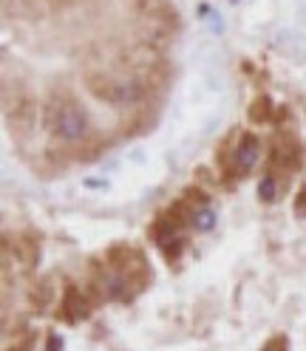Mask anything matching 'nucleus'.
Here are the masks:
<instances>
[{"mask_svg": "<svg viewBox=\"0 0 306 351\" xmlns=\"http://www.w3.org/2000/svg\"><path fill=\"white\" fill-rule=\"evenodd\" d=\"M258 195H261V202H275V195H278V184L272 176H264L258 184Z\"/></svg>", "mask_w": 306, "mask_h": 351, "instance_id": "obj_4", "label": "nucleus"}, {"mask_svg": "<svg viewBox=\"0 0 306 351\" xmlns=\"http://www.w3.org/2000/svg\"><path fill=\"white\" fill-rule=\"evenodd\" d=\"M190 224H193L196 230H199V232H207V230H213V227H215V213H213L210 207H199V210H193Z\"/></svg>", "mask_w": 306, "mask_h": 351, "instance_id": "obj_3", "label": "nucleus"}, {"mask_svg": "<svg viewBox=\"0 0 306 351\" xmlns=\"http://www.w3.org/2000/svg\"><path fill=\"white\" fill-rule=\"evenodd\" d=\"M258 162V142L255 136H244L242 145L235 147V167L238 170H252Z\"/></svg>", "mask_w": 306, "mask_h": 351, "instance_id": "obj_2", "label": "nucleus"}, {"mask_svg": "<svg viewBox=\"0 0 306 351\" xmlns=\"http://www.w3.org/2000/svg\"><path fill=\"white\" fill-rule=\"evenodd\" d=\"M51 130L62 142H80L85 136V130H89V122H85V117L74 105H60L51 117Z\"/></svg>", "mask_w": 306, "mask_h": 351, "instance_id": "obj_1", "label": "nucleus"}, {"mask_svg": "<svg viewBox=\"0 0 306 351\" xmlns=\"http://www.w3.org/2000/svg\"><path fill=\"white\" fill-rule=\"evenodd\" d=\"M62 348V343H60V337L54 335V337H49V351H60Z\"/></svg>", "mask_w": 306, "mask_h": 351, "instance_id": "obj_5", "label": "nucleus"}]
</instances>
